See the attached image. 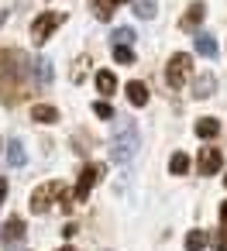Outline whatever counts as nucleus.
Instances as JSON below:
<instances>
[{"instance_id":"f257e3e1","label":"nucleus","mask_w":227,"mask_h":251,"mask_svg":"<svg viewBox=\"0 0 227 251\" xmlns=\"http://www.w3.org/2000/svg\"><path fill=\"white\" fill-rule=\"evenodd\" d=\"M141 148V131L131 117H114V131H110V158L117 165H127Z\"/></svg>"},{"instance_id":"f03ea898","label":"nucleus","mask_w":227,"mask_h":251,"mask_svg":"<svg viewBox=\"0 0 227 251\" xmlns=\"http://www.w3.org/2000/svg\"><path fill=\"white\" fill-rule=\"evenodd\" d=\"M14 62H21V52L0 49V97L7 103L25 97V76H31V66H14Z\"/></svg>"},{"instance_id":"7ed1b4c3","label":"nucleus","mask_w":227,"mask_h":251,"mask_svg":"<svg viewBox=\"0 0 227 251\" xmlns=\"http://www.w3.org/2000/svg\"><path fill=\"white\" fill-rule=\"evenodd\" d=\"M62 196H66V186L55 182V179L45 182V186H38V189H31V200H28L31 203V213H45L52 206V200H62Z\"/></svg>"},{"instance_id":"20e7f679","label":"nucleus","mask_w":227,"mask_h":251,"mask_svg":"<svg viewBox=\"0 0 227 251\" xmlns=\"http://www.w3.org/2000/svg\"><path fill=\"white\" fill-rule=\"evenodd\" d=\"M62 21H66V14H59V11H45V14H38V18L31 21V42H35V45H45L49 35H52Z\"/></svg>"},{"instance_id":"39448f33","label":"nucleus","mask_w":227,"mask_h":251,"mask_svg":"<svg viewBox=\"0 0 227 251\" xmlns=\"http://www.w3.org/2000/svg\"><path fill=\"white\" fill-rule=\"evenodd\" d=\"M189 73H193V59H189L186 52H179V55H172V59H169L165 83H169L172 90H182V86H186V79H189Z\"/></svg>"},{"instance_id":"423d86ee","label":"nucleus","mask_w":227,"mask_h":251,"mask_svg":"<svg viewBox=\"0 0 227 251\" xmlns=\"http://www.w3.org/2000/svg\"><path fill=\"white\" fill-rule=\"evenodd\" d=\"M100 176H103V165H86V169L79 172V182H76L73 200H76V203H86V200H90V189L100 182Z\"/></svg>"},{"instance_id":"0eeeda50","label":"nucleus","mask_w":227,"mask_h":251,"mask_svg":"<svg viewBox=\"0 0 227 251\" xmlns=\"http://www.w3.org/2000/svg\"><path fill=\"white\" fill-rule=\"evenodd\" d=\"M25 220L21 217H11L7 224H4V230H0V244H4V248H18L21 241H25Z\"/></svg>"},{"instance_id":"6e6552de","label":"nucleus","mask_w":227,"mask_h":251,"mask_svg":"<svg viewBox=\"0 0 227 251\" xmlns=\"http://www.w3.org/2000/svg\"><path fill=\"white\" fill-rule=\"evenodd\" d=\"M220 165H224L220 148H203V151H200V176H213Z\"/></svg>"},{"instance_id":"1a4fd4ad","label":"nucleus","mask_w":227,"mask_h":251,"mask_svg":"<svg viewBox=\"0 0 227 251\" xmlns=\"http://www.w3.org/2000/svg\"><path fill=\"white\" fill-rule=\"evenodd\" d=\"M31 76H35L38 86H49V83H52V62H49V59H35V62H31Z\"/></svg>"},{"instance_id":"9d476101","label":"nucleus","mask_w":227,"mask_h":251,"mask_svg":"<svg viewBox=\"0 0 227 251\" xmlns=\"http://www.w3.org/2000/svg\"><path fill=\"white\" fill-rule=\"evenodd\" d=\"M196 52L203 55V59H217V42H213V35H206V31H200L196 38Z\"/></svg>"},{"instance_id":"9b49d317","label":"nucleus","mask_w":227,"mask_h":251,"mask_svg":"<svg viewBox=\"0 0 227 251\" xmlns=\"http://www.w3.org/2000/svg\"><path fill=\"white\" fill-rule=\"evenodd\" d=\"M31 121H38V124H55V121H59V110L49 107V103H35V107H31Z\"/></svg>"},{"instance_id":"f8f14e48","label":"nucleus","mask_w":227,"mask_h":251,"mask_svg":"<svg viewBox=\"0 0 227 251\" xmlns=\"http://www.w3.org/2000/svg\"><path fill=\"white\" fill-rule=\"evenodd\" d=\"M203 18H206V7H203V4H193V7H189V11L182 14V21H179V25H182L186 31H193V28H196V25H200Z\"/></svg>"},{"instance_id":"ddd939ff","label":"nucleus","mask_w":227,"mask_h":251,"mask_svg":"<svg viewBox=\"0 0 227 251\" xmlns=\"http://www.w3.org/2000/svg\"><path fill=\"white\" fill-rule=\"evenodd\" d=\"M127 100H131L134 107H145V103H148V86L138 83V79H131V83H127Z\"/></svg>"},{"instance_id":"4468645a","label":"nucleus","mask_w":227,"mask_h":251,"mask_svg":"<svg viewBox=\"0 0 227 251\" xmlns=\"http://www.w3.org/2000/svg\"><path fill=\"white\" fill-rule=\"evenodd\" d=\"M7 162L14 165V169H21L25 162H28V151H25V145L14 138V141H7Z\"/></svg>"},{"instance_id":"2eb2a0df","label":"nucleus","mask_w":227,"mask_h":251,"mask_svg":"<svg viewBox=\"0 0 227 251\" xmlns=\"http://www.w3.org/2000/svg\"><path fill=\"white\" fill-rule=\"evenodd\" d=\"M97 90H100L103 97H114V90H117V76H114L110 69H103V73H97Z\"/></svg>"},{"instance_id":"dca6fc26","label":"nucleus","mask_w":227,"mask_h":251,"mask_svg":"<svg viewBox=\"0 0 227 251\" xmlns=\"http://www.w3.org/2000/svg\"><path fill=\"white\" fill-rule=\"evenodd\" d=\"M217 134H220V124H217L213 117H200V121H196V138H206V141H210V138H217Z\"/></svg>"},{"instance_id":"f3484780","label":"nucleus","mask_w":227,"mask_h":251,"mask_svg":"<svg viewBox=\"0 0 227 251\" xmlns=\"http://www.w3.org/2000/svg\"><path fill=\"white\" fill-rule=\"evenodd\" d=\"M131 4H134V14L145 18V21H151L155 11H158V0H131Z\"/></svg>"},{"instance_id":"a211bd4d","label":"nucleus","mask_w":227,"mask_h":251,"mask_svg":"<svg viewBox=\"0 0 227 251\" xmlns=\"http://www.w3.org/2000/svg\"><path fill=\"white\" fill-rule=\"evenodd\" d=\"M213 86H217V79H213V76H200V79L193 83V90H196L193 97H200V100H206V97L213 93Z\"/></svg>"},{"instance_id":"6ab92c4d","label":"nucleus","mask_w":227,"mask_h":251,"mask_svg":"<svg viewBox=\"0 0 227 251\" xmlns=\"http://www.w3.org/2000/svg\"><path fill=\"white\" fill-rule=\"evenodd\" d=\"M206 241H210L206 230H189V234H186V251H203Z\"/></svg>"},{"instance_id":"aec40b11","label":"nucleus","mask_w":227,"mask_h":251,"mask_svg":"<svg viewBox=\"0 0 227 251\" xmlns=\"http://www.w3.org/2000/svg\"><path fill=\"white\" fill-rule=\"evenodd\" d=\"M186 169H189V155H186V151H176V155L169 158V172H172V176H182Z\"/></svg>"},{"instance_id":"412c9836","label":"nucleus","mask_w":227,"mask_h":251,"mask_svg":"<svg viewBox=\"0 0 227 251\" xmlns=\"http://www.w3.org/2000/svg\"><path fill=\"white\" fill-rule=\"evenodd\" d=\"M114 0H93V14H97V21H110V14H114Z\"/></svg>"},{"instance_id":"4be33fe9","label":"nucleus","mask_w":227,"mask_h":251,"mask_svg":"<svg viewBox=\"0 0 227 251\" xmlns=\"http://www.w3.org/2000/svg\"><path fill=\"white\" fill-rule=\"evenodd\" d=\"M114 59H117L121 66H131V62H134V52H131L127 45H114Z\"/></svg>"},{"instance_id":"5701e85b","label":"nucleus","mask_w":227,"mask_h":251,"mask_svg":"<svg viewBox=\"0 0 227 251\" xmlns=\"http://www.w3.org/2000/svg\"><path fill=\"white\" fill-rule=\"evenodd\" d=\"M110 38H114V45H131V42H134V31H131V28H117Z\"/></svg>"},{"instance_id":"b1692460","label":"nucleus","mask_w":227,"mask_h":251,"mask_svg":"<svg viewBox=\"0 0 227 251\" xmlns=\"http://www.w3.org/2000/svg\"><path fill=\"white\" fill-rule=\"evenodd\" d=\"M93 114L103 117V121H114V107H110L107 100H97V103H93Z\"/></svg>"},{"instance_id":"393cba45","label":"nucleus","mask_w":227,"mask_h":251,"mask_svg":"<svg viewBox=\"0 0 227 251\" xmlns=\"http://www.w3.org/2000/svg\"><path fill=\"white\" fill-rule=\"evenodd\" d=\"M4 196H7V179L0 176V203H4Z\"/></svg>"},{"instance_id":"a878e982","label":"nucleus","mask_w":227,"mask_h":251,"mask_svg":"<svg viewBox=\"0 0 227 251\" xmlns=\"http://www.w3.org/2000/svg\"><path fill=\"white\" fill-rule=\"evenodd\" d=\"M220 220H224V230H227V200H224V206H220Z\"/></svg>"},{"instance_id":"bb28decb","label":"nucleus","mask_w":227,"mask_h":251,"mask_svg":"<svg viewBox=\"0 0 227 251\" xmlns=\"http://www.w3.org/2000/svg\"><path fill=\"white\" fill-rule=\"evenodd\" d=\"M213 244H217V251H227V244H224V237H213Z\"/></svg>"},{"instance_id":"cd10ccee","label":"nucleus","mask_w":227,"mask_h":251,"mask_svg":"<svg viewBox=\"0 0 227 251\" xmlns=\"http://www.w3.org/2000/svg\"><path fill=\"white\" fill-rule=\"evenodd\" d=\"M59 251H76V248H59Z\"/></svg>"},{"instance_id":"c85d7f7f","label":"nucleus","mask_w":227,"mask_h":251,"mask_svg":"<svg viewBox=\"0 0 227 251\" xmlns=\"http://www.w3.org/2000/svg\"><path fill=\"white\" fill-rule=\"evenodd\" d=\"M0 21H4V11H0Z\"/></svg>"},{"instance_id":"c756f323","label":"nucleus","mask_w":227,"mask_h":251,"mask_svg":"<svg viewBox=\"0 0 227 251\" xmlns=\"http://www.w3.org/2000/svg\"><path fill=\"white\" fill-rule=\"evenodd\" d=\"M224 186H227V176H224Z\"/></svg>"},{"instance_id":"7c9ffc66","label":"nucleus","mask_w":227,"mask_h":251,"mask_svg":"<svg viewBox=\"0 0 227 251\" xmlns=\"http://www.w3.org/2000/svg\"><path fill=\"white\" fill-rule=\"evenodd\" d=\"M114 4H121V0H114Z\"/></svg>"}]
</instances>
